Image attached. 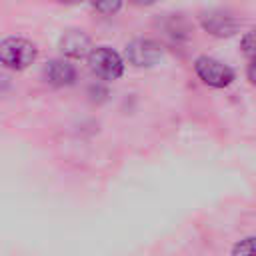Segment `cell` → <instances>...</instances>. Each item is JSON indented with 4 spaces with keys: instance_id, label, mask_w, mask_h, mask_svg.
I'll return each mask as SVG.
<instances>
[{
    "instance_id": "1",
    "label": "cell",
    "mask_w": 256,
    "mask_h": 256,
    "mask_svg": "<svg viewBox=\"0 0 256 256\" xmlns=\"http://www.w3.org/2000/svg\"><path fill=\"white\" fill-rule=\"evenodd\" d=\"M36 46L26 38H6L0 44V60L10 70H24L36 60Z\"/></svg>"
},
{
    "instance_id": "2",
    "label": "cell",
    "mask_w": 256,
    "mask_h": 256,
    "mask_svg": "<svg viewBox=\"0 0 256 256\" xmlns=\"http://www.w3.org/2000/svg\"><path fill=\"white\" fill-rule=\"evenodd\" d=\"M88 66L102 80H116L122 76V70H124L122 58L108 46L94 48L88 56Z\"/></svg>"
},
{
    "instance_id": "3",
    "label": "cell",
    "mask_w": 256,
    "mask_h": 256,
    "mask_svg": "<svg viewBox=\"0 0 256 256\" xmlns=\"http://www.w3.org/2000/svg\"><path fill=\"white\" fill-rule=\"evenodd\" d=\"M194 70H196L198 78H200L204 84L214 86V88H224V86H228V84L234 80L232 68L226 66V64H222V62L216 60V58H210V56H200V58H196Z\"/></svg>"
},
{
    "instance_id": "4",
    "label": "cell",
    "mask_w": 256,
    "mask_h": 256,
    "mask_svg": "<svg viewBox=\"0 0 256 256\" xmlns=\"http://www.w3.org/2000/svg\"><path fill=\"white\" fill-rule=\"evenodd\" d=\"M126 60L138 68H144V66H152L156 64L160 58H162V48L160 44H156L154 40H146V38H140V40H134L126 46Z\"/></svg>"
},
{
    "instance_id": "5",
    "label": "cell",
    "mask_w": 256,
    "mask_h": 256,
    "mask_svg": "<svg viewBox=\"0 0 256 256\" xmlns=\"http://www.w3.org/2000/svg\"><path fill=\"white\" fill-rule=\"evenodd\" d=\"M60 50L68 58H86L94 48L90 38L82 30H68L60 38Z\"/></svg>"
},
{
    "instance_id": "6",
    "label": "cell",
    "mask_w": 256,
    "mask_h": 256,
    "mask_svg": "<svg viewBox=\"0 0 256 256\" xmlns=\"http://www.w3.org/2000/svg\"><path fill=\"white\" fill-rule=\"evenodd\" d=\"M42 74H44V80L52 86H70L76 80V70L66 60H50L44 66Z\"/></svg>"
},
{
    "instance_id": "7",
    "label": "cell",
    "mask_w": 256,
    "mask_h": 256,
    "mask_svg": "<svg viewBox=\"0 0 256 256\" xmlns=\"http://www.w3.org/2000/svg\"><path fill=\"white\" fill-rule=\"evenodd\" d=\"M202 26L214 36H230L236 30V20L224 14H206L202 18Z\"/></svg>"
},
{
    "instance_id": "8",
    "label": "cell",
    "mask_w": 256,
    "mask_h": 256,
    "mask_svg": "<svg viewBox=\"0 0 256 256\" xmlns=\"http://www.w3.org/2000/svg\"><path fill=\"white\" fill-rule=\"evenodd\" d=\"M232 256H256V236H248L240 240L232 248Z\"/></svg>"
},
{
    "instance_id": "9",
    "label": "cell",
    "mask_w": 256,
    "mask_h": 256,
    "mask_svg": "<svg viewBox=\"0 0 256 256\" xmlns=\"http://www.w3.org/2000/svg\"><path fill=\"white\" fill-rule=\"evenodd\" d=\"M242 52L246 54V58H250L256 64V30L248 32L242 38Z\"/></svg>"
},
{
    "instance_id": "10",
    "label": "cell",
    "mask_w": 256,
    "mask_h": 256,
    "mask_svg": "<svg viewBox=\"0 0 256 256\" xmlns=\"http://www.w3.org/2000/svg\"><path fill=\"white\" fill-rule=\"evenodd\" d=\"M90 4L102 14H114L120 10L122 0H90Z\"/></svg>"
},
{
    "instance_id": "11",
    "label": "cell",
    "mask_w": 256,
    "mask_h": 256,
    "mask_svg": "<svg viewBox=\"0 0 256 256\" xmlns=\"http://www.w3.org/2000/svg\"><path fill=\"white\" fill-rule=\"evenodd\" d=\"M248 80H250L252 84H256V64H254V62L248 66Z\"/></svg>"
},
{
    "instance_id": "12",
    "label": "cell",
    "mask_w": 256,
    "mask_h": 256,
    "mask_svg": "<svg viewBox=\"0 0 256 256\" xmlns=\"http://www.w3.org/2000/svg\"><path fill=\"white\" fill-rule=\"evenodd\" d=\"M132 4H138V6H148V4H154L156 0H130Z\"/></svg>"
},
{
    "instance_id": "13",
    "label": "cell",
    "mask_w": 256,
    "mask_h": 256,
    "mask_svg": "<svg viewBox=\"0 0 256 256\" xmlns=\"http://www.w3.org/2000/svg\"><path fill=\"white\" fill-rule=\"evenodd\" d=\"M58 2H66V4H76V2H82V0H58Z\"/></svg>"
}]
</instances>
